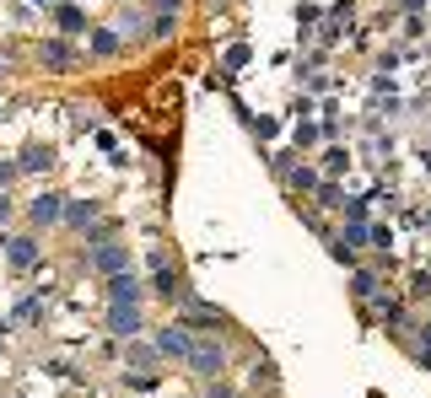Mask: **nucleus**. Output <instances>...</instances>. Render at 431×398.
Segmentation results:
<instances>
[{
  "mask_svg": "<svg viewBox=\"0 0 431 398\" xmlns=\"http://www.w3.org/2000/svg\"><path fill=\"white\" fill-rule=\"evenodd\" d=\"M135 307H113V328H119V334H135Z\"/></svg>",
  "mask_w": 431,
  "mask_h": 398,
  "instance_id": "39448f33",
  "label": "nucleus"
},
{
  "mask_svg": "<svg viewBox=\"0 0 431 398\" xmlns=\"http://www.w3.org/2000/svg\"><path fill=\"white\" fill-rule=\"evenodd\" d=\"M426 344H431V328H426Z\"/></svg>",
  "mask_w": 431,
  "mask_h": 398,
  "instance_id": "9d476101",
  "label": "nucleus"
},
{
  "mask_svg": "<svg viewBox=\"0 0 431 398\" xmlns=\"http://www.w3.org/2000/svg\"><path fill=\"white\" fill-rule=\"evenodd\" d=\"M54 216H60V199H54V194L33 199V221H38V226H43V221H54Z\"/></svg>",
  "mask_w": 431,
  "mask_h": 398,
  "instance_id": "f03ea898",
  "label": "nucleus"
},
{
  "mask_svg": "<svg viewBox=\"0 0 431 398\" xmlns=\"http://www.w3.org/2000/svg\"><path fill=\"white\" fill-rule=\"evenodd\" d=\"M108 291H113V296H130V301H135V296H141V285H135V280H130V275H113V280H108Z\"/></svg>",
  "mask_w": 431,
  "mask_h": 398,
  "instance_id": "7ed1b4c3",
  "label": "nucleus"
},
{
  "mask_svg": "<svg viewBox=\"0 0 431 398\" xmlns=\"http://www.w3.org/2000/svg\"><path fill=\"white\" fill-rule=\"evenodd\" d=\"M49 65H70V54H65V43H49V54H43Z\"/></svg>",
  "mask_w": 431,
  "mask_h": 398,
  "instance_id": "6e6552de",
  "label": "nucleus"
},
{
  "mask_svg": "<svg viewBox=\"0 0 431 398\" xmlns=\"http://www.w3.org/2000/svg\"><path fill=\"white\" fill-rule=\"evenodd\" d=\"M157 350H162V356H194V344H189L184 328H162V334H157Z\"/></svg>",
  "mask_w": 431,
  "mask_h": 398,
  "instance_id": "f257e3e1",
  "label": "nucleus"
},
{
  "mask_svg": "<svg viewBox=\"0 0 431 398\" xmlns=\"http://www.w3.org/2000/svg\"><path fill=\"white\" fill-rule=\"evenodd\" d=\"M33 259H38V248H33V242H17V248H11V264H22V269H27Z\"/></svg>",
  "mask_w": 431,
  "mask_h": 398,
  "instance_id": "0eeeda50",
  "label": "nucleus"
},
{
  "mask_svg": "<svg viewBox=\"0 0 431 398\" xmlns=\"http://www.w3.org/2000/svg\"><path fill=\"white\" fill-rule=\"evenodd\" d=\"M6 216H11V210H6V199H0V221H6Z\"/></svg>",
  "mask_w": 431,
  "mask_h": 398,
  "instance_id": "1a4fd4ad",
  "label": "nucleus"
},
{
  "mask_svg": "<svg viewBox=\"0 0 431 398\" xmlns=\"http://www.w3.org/2000/svg\"><path fill=\"white\" fill-rule=\"evenodd\" d=\"M119 264H124V253H119V248H103V253H97V269H103V275H113Z\"/></svg>",
  "mask_w": 431,
  "mask_h": 398,
  "instance_id": "423d86ee",
  "label": "nucleus"
},
{
  "mask_svg": "<svg viewBox=\"0 0 431 398\" xmlns=\"http://www.w3.org/2000/svg\"><path fill=\"white\" fill-rule=\"evenodd\" d=\"M194 366H200V372H216V366H221V350H216V344H200V350H194Z\"/></svg>",
  "mask_w": 431,
  "mask_h": 398,
  "instance_id": "20e7f679",
  "label": "nucleus"
}]
</instances>
